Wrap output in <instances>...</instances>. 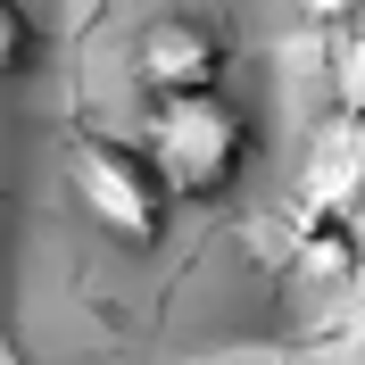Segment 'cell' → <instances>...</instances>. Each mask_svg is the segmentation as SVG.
I'll return each instance as SVG.
<instances>
[{"label": "cell", "mask_w": 365, "mask_h": 365, "mask_svg": "<svg viewBox=\"0 0 365 365\" xmlns=\"http://www.w3.org/2000/svg\"><path fill=\"white\" fill-rule=\"evenodd\" d=\"M133 83L141 91H207V83H225V42L200 17H158L133 42Z\"/></svg>", "instance_id": "obj_4"}, {"label": "cell", "mask_w": 365, "mask_h": 365, "mask_svg": "<svg viewBox=\"0 0 365 365\" xmlns=\"http://www.w3.org/2000/svg\"><path fill=\"white\" fill-rule=\"evenodd\" d=\"M365 200V108H332L299 166V216H357Z\"/></svg>", "instance_id": "obj_3"}, {"label": "cell", "mask_w": 365, "mask_h": 365, "mask_svg": "<svg viewBox=\"0 0 365 365\" xmlns=\"http://www.w3.org/2000/svg\"><path fill=\"white\" fill-rule=\"evenodd\" d=\"M34 17H25V0H0V83H9V75H25L34 67Z\"/></svg>", "instance_id": "obj_5"}, {"label": "cell", "mask_w": 365, "mask_h": 365, "mask_svg": "<svg viewBox=\"0 0 365 365\" xmlns=\"http://www.w3.org/2000/svg\"><path fill=\"white\" fill-rule=\"evenodd\" d=\"M0 365H25V349H17V341H9V332H0Z\"/></svg>", "instance_id": "obj_6"}, {"label": "cell", "mask_w": 365, "mask_h": 365, "mask_svg": "<svg viewBox=\"0 0 365 365\" xmlns=\"http://www.w3.org/2000/svg\"><path fill=\"white\" fill-rule=\"evenodd\" d=\"M133 150L166 182V200H225L232 182H241V166H250V116L225 100V83L150 91Z\"/></svg>", "instance_id": "obj_1"}, {"label": "cell", "mask_w": 365, "mask_h": 365, "mask_svg": "<svg viewBox=\"0 0 365 365\" xmlns=\"http://www.w3.org/2000/svg\"><path fill=\"white\" fill-rule=\"evenodd\" d=\"M67 191L91 225L125 241V250H158L166 241V182L141 166L133 141H108V133H67Z\"/></svg>", "instance_id": "obj_2"}]
</instances>
